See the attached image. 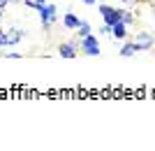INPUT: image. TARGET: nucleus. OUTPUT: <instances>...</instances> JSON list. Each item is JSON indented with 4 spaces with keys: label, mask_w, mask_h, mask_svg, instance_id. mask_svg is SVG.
<instances>
[{
    "label": "nucleus",
    "mask_w": 155,
    "mask_h": 151,
    "mask_svg": "<svg viewBox=\"0 0 155 151\" xmlns=\"http://www.w3.org/2000/svg\"><path fill=\"white\" fill-rule=\"evenodd\" d=\"M81 51L86 53V56H100V42H97V37L93 33H88L86 37H81Z\"/></svg>",
    "instance_id": "f257e3e1"
},
{
    "label": "nucleus",
    "mask_w": 155,
    "mask_h": 151,
    "mask_svg": "<svg viewBox=\"0 0 155 151\" xmlns=\"http://www.w3.org/2000/svg\"><path fill=\"white\" fill-rule=\"evenodd\" d=\"M100 16H102V21L107 26H116L120 21V9H116L111 5H100Z\"/></svg>",
    "instance_id": "f03ea898"
},
{
    "label": "nucleus",
    "mask_w": 155,
    "mask_h": 151,
    "mask_svg": "<svg viewBox=\"0 0 155 151\" xmlns=\"http://www.w3.org/2000/svg\"><path fill=\"white\" fill-rule=\"evenodd\" d=\"M134 44L139 46V51H148V49L155 46V37L150 33H143V30H141V33L134 35Z\"/></svg>",
    "instance_id": "7ed1b4c3"
},
{
    "label": "nucleus",
    "mask_w": 155,
    "mask_h": 151,
    "mask_svg": "<svg viewBox=\"0 0 155 151\" xmlns=\"http://www.w3.org/2000/svg\"><path fill=\"white\" fill-rule=\"evenodd\" d=\"M37 12H39V19H42V23H44V26H51L53 21H56V5H51V2L42 5Z\"/></svg>",
    "instance_id": "20e7f679"
},
{
    "label": "nucleus",
    "mask_w": 155,
    "mask_h": 151,
    "mask_svg": "<svg viewBox=\"0 0 155 151\" xmlns=\"http://www.w3.org/2000/svg\"><path fill=\"white\" fill-rule=\"evenodd\" d=\"M63 23H65V28H67V30H77L79 28V23H81V19H79L77 14H65V19H63Z\"/></svg>",
    "instance_id": "39448f33"
},
{
    "label": "nucleus",
    "mask_w": 155,
    "mask_h": 151,
    "mask_svg": "<svg viewBox=\"0 0 155 151\" xmlns=\"http://www.w3.org/2000/svg\"><path fill=\"white\" fill-rule=\"evenodd\" d=\"M58 53L63 56V58H74V56H77V46L72 44V42H67V44H60V46H58Z\"/></svg>",
    "instance_id": "423d86ee"
},
{
    "label": "nucleus",
    "mask_w": 155,
    "mask_h": 151,
    "mask_svg": "<svg viewBox=\"0 0 155 151\" xmlns=\"http://www.w3.org/2000/svg\"><path fill=\"white\" fill-rule=\"evenodd\" d=\"M111 35H114L116 39H125L127 37V26H125L123 21H118L116 26H111Z\"/></svg>",
    "instance_id": "0eeeda50"
},
{
    "label": "nucleus",
    "mask_w": 155,
    "mask_h": 151,
    "mask_svg": "<svg viewBox=\"0 0 155 151\" xmlns=\"http://www.w3.org/2000/svg\"><path fill=\"white\" fill-rule=\"evenodd\" d=\"M137 51H139V46H137L134 42H125V39H123V46H120V51H118V53L125 56V58H130V56H134Z\"/></svg>",
    "instance_id": "6e6552de"
},
{
    "label": "nucleus",
    "mask_w": 155,
    "mask_h": 151,
    "mask_svg": "<svg viewBox=\"0 0 155 151\" xmlns=\"http://www.w3.org/2000/svg\"><path fill=\"white\" fill-rule=\"evenodd\" d=\"M21 37H23V30H7V46L19 44Z\"/></svg>",
    "instance_id": "1a4fd4ad"
},
{
    "label": "nucleus",
    "mask_w": 155,
    "mask_h": 151,
    "mask_svg": "<svg viewBox=\"0 0 155 151\" xmlns=\"http://www.w3.org/2000/svg\"><path fill=\"white\" fill-rule=\"evenodd\" d=\"M77 30H79V33H77L79 37H86V35H88V33H93V26H91V23H88V21H81Z\"/></svg>",
    "instance_id": "9d476101"
},
{
    "label": "nucleus",
    "mask_w": 155,
    "mask_h": 151,
    "mask_svg": "<svg viewBox=\"0 0 155 151\" xmlns=\"http://www.w3.org/2000/svg\"><path fill=\"white\" fill-rule=\"evenodd\" d=\"M120 21H123L125 26H130V23L134 21V16H132V12H127V9H120Z\"/></svg>",
    "instance_id": "9b49d317"
},
{
    "label": "nucleus",
    "mask_w": 155,
    "mask_h": 151,
    "mask_svg": "<svg viewBox=\"0 0 155 151\" xmlns=\"http://www.w3.org/2000/svg\"><path fill=\"white\" fill-rule=\"evenodd\" d=\"M0 46H7V30H0Z\"/></svg>",
    "instance_id": "f8f14e48"
},
{
    "label": "nucleus",
    "mask_w": 155,
    "mask_h": 151,
    "mask_svg": "<svg viewBox=\"0 0 155 151\" xmlns=\"http://www.w3.org/2000/svg\"><path fill=\"white\" fill-rule=\"evenodd\" d=\"M5 56H7V58H21V53H14V51H7Z\"/></svg>",
    "instance_id": "ddd939ff"
},
{
    "label": "nucleus",
    "mask_w": 155,
    "mask_h": 151,
    "mask_svg": "<svg viewBox=\"0 0 155 151\" xmlns=\"http://www.w3.org/2000/svg\"><path fill=\"white\" fill-rule=\"evenodd\" d=\"M9 2H12V0H0V9H5V7L9 5Z\"/></svg>",
    "instance_id": "4468645a"
},
{
    "label": "nucleus",
    "mask_w": 155,
    "mask_h": 151,
    "mask_svg": "<svg viewBox=\"0 0 155 151\" xmlns=\"http://www.w3.org/2000/svg\"><path fill=\"white\" fill-rule=\"evenodd\" d=\"M81 2H86V5H95L97 0H81Z\"/></svg>",
    "instance_id": "2eb2a0df"
},
{
    "label": "nucleus",
    "mask_w": 155,
    "mask_h": 151,
    "mask_svg": "<svg viewBox=\"0 0 155 151\" xmlns=\"http://www.w3.org/2000/svg\"><path fill=\"white\" fill-rule=\"evenodd\" d=\"M123 5H132V2H137V0H120Z\"/></svg>",
    "instance_id": "dca6fc26"
},
{
    "label": "nucleus",
    "mask_w": 155,
    "mask_h": 151,
    "mask_svg": "<svg viewBox=\"0 0 155 151\" xmlns=\"http://www.w3.org/2000/svg\"><path fill=\"white\" fill-rule=\"evenodd\" d=\"M37 2H39V5H46V2H49V0H37Z\"/></svg>",
    "instance_id": "f3484780"
},
{
    "label": "nucleus",
    "mask_w": 155,
    "mask_h": 151,
    "mask_svg": "<svg viewBox=\"0 0 155 151\" xmlns=\"http://www.w3.org/2000/svg\"><path fill=\"white\" fill-rule=\"evenodd\" d=\"M12 2H23V0H12Z\"/></svg>",
    "instance_id": "a211bd4d"
},
{
    "label": "nucleus",
    "mask_w": 155,
    "mask_h": 151,
    "mask_svg": "<svg viewBox=\"0 0 155 151\" xmlns=\"http://www.w3.org/2000/svg\"><path fill=\"white\" fill-rule=\"evenodd\" d=\"M0 19H2V9H0Z\"/></svg>",
    "instance_id": "6ab92c4d"
}]
</instances>
